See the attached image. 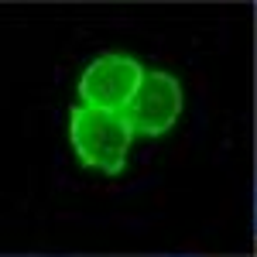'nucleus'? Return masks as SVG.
Returning <instances> with one entry per match:
<instances>
[{
  "label": "nucleus",
  "instance_id": "1",
  "mask_svg": "<svg viewBox=\"0 0 257 257\" xmlns=\"http://www.w3.org/2000/svg\"><path fill=\"white\" fill-rule=\"evenodd\" d=\"M134 127L123 113L72 106L69 113V144L86 168H96L103 175H120L127 168V155L134 144Z\"/></svg>",
  "mask_w": 257,
  "mask_h": 257
},
{
  "label": "nucleus",
  "instance_id": "2",
  "mask_svg": "<svg viewBox=\"0 0 257 257\" xmlns=\"http://www.w3.org/2000/svg\"><path fill=\"white\" fill-rule=\"evenodd\" d=\"M148 76V69L141 65L134 55L123 52H106L93 59L79 76V103L93 106V110H113L123 113L131 106L134 93Z\"/></svg>",
  "mask_w": 257,
  "mask_h": 257
},
{
  "label": "nucleus",
  "instance_id": "3",
  "mask_svg": "<svg viewBox=\"0 0 257 257\" xmlns=\"http://www.w3.org/2000/svg\"><path fill=\"white\" fill-rule=\"evenodd\" d=\"M182 106H185L182 82L175 76H168V72L148 69V76L141 82V89L134 93L131 106L123 110V117L131 120L134 134H141V138H161V134H168L178 123Z\"/></svg>",
  "mask_w": 257,
  "mask_h": 257
}]
</instances>
